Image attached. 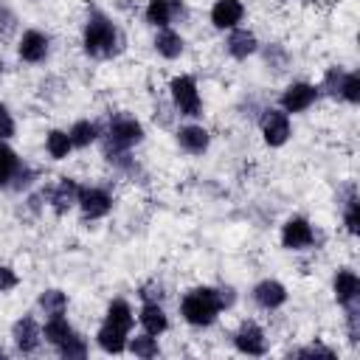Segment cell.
Instances as JSON below:
<instances>
[{
	"instance_id": "obj_31",
	"label": "cell",
	"mask_w": 360,
	"mask_h": 360,
	"mask_svg": "<svg viewBox=\"0 0 360 360\" xmlns=\"http://www.w3.org/2000/svg\"><path fill=\"white\" fill-rule=\"evenodd\" d=\"M14 287H17V273H14L11 267L0 264V292H6V290H14Z\"/></svg>"
},
{
	"instance_id": "obj_4",
	"label": "cell",
	"mask_w": 360,
	"mask_h": 360,
	"mask_svg": "<svg viewBox=\"0 0 360 360\" xmlns=\"http://www.w3.org/2000/svg\"><path fill=\"white\" fill-rule=\"evenodd\" d=\"M141 138H143V129L135 118H118V121H112V127L107 132V141L112 149H129Z\"/></svg>"
},
{
	"instance_id": "obj_21",
	"label": "cell",
	"mask_w": 360,
	"mask_h": 360,
	"mask_svg": "<svg viewBox=\"0 0 360 360\" xmlns=\"http://www.w3.org/2000/svg\"><path fill=\"white\" fill-rule=\"evenodd\" d=\"M42 335H45V340H48V343H53V346H62V343H65V340L73 335V329H70V323H68L62 315H53V318L45 323Z\"/></svg>"
},
{
	"instance_id": "obj_8",
	"label": "cell",
	"mask_w": 360,
	"mask_h": 360,
	"mask_svg": "<svg viewBox=\"0 0 360 360\" xmlns=\"http://www.w3.org/2000/svg\"><path fill=\"white\" fill-rule=\"evenodd\" d=\"M76 202L82 205V211H84L90 219L104 217V214L110 211V205H112L110 194L101 191V188H79V200H76Z\"/></svg>"
},
{
	"instance_id": "obj_9",
	"label": "cell",
	"mask_w": 360,
	"mask_h": 360,
	"mask_svg": "<svg viewBox=\"0 0 360 360\" xmlns=\"http://www.w3.org/2000/svg\"><path fill=\"white\" fill-rule=\"evenodd\" d=\"M242 14H245V8L239 0H217L211 8V22L217 28H233L242 20Z\"/></svg>"
},
{
	"instance_id": "obj_15",
	"label": "cell",
	"mask_w": 360,
	"mask_h": 360,
	"mask_svg": "<svg viewBox=\"0 0 360 360\" xmlns=\"http://www.w3.org/2000/svg\"><path fill=\"white\" fill-rule=\"evenodd\" d=\"M177 141H180V146H183L186 152H191V155H200V152L208 149V132H205L202 127H183V129L177 132Z\"/></svg>"
},
{
	"instance_id": "obj_3",
	"label": "cell",
	"mask_w": 360,
	"mask_h": 360,
	"mask_svg": "<svg viewBox=\"0 0 360 360\" xmlns=\"http://www.w3.org/2000/svg\"><path fill=\"white\" fill-rule=\"evenodd\" d=\"M172 98L177 104V110L183 115H200V93H197V84L191 76H177L172 79Z\"/></svg>"
},
{
	"instance_id": "obj_22",
	"label": "cell",
	"mask_w": 360,
	"mask_h": 360,
	"mask_svg": "<svg viewBox=\"0 0 360 360\" xmlns=\"http://www.w3.org/2000/svg\"><path fill=\"white\" fill-rule=\"evenodd\" d=\"M107 323L129 332V326H132V309H129V304L127 301H112L110 309H107Z\"/></svg>"
},
{
	"instance_id": "obj_30",
	"label": "cell",
	"mask_w": 360,
	"mask_h": 360,
	"mask_svg": "<svg viewBox=\"0 0 360 360\" xmlns=\"http://www.w3.org/2000/svg\"><path fill=\"white\" fill-rule=\"evenodd\" d=\"M59 354H62V357H84V354H87V343H84V338L70 335V338L59 346Z\"/></svg>"
},
{
	"instance_id": "obj_11",
	"label": "cell",
	"mask_w": 360,
	"mask_h": 360,
	"mask_svg": "<svg viewBox=\"0 0 360 360\" xmlns=\"http://www.w3.org/2000/svg\"><path fill=\"white\" fill-rule=\"evenodd\" d=\"M11 335H14V343H17L20 352H34V349L39 346V338H42L39 326L34 323V318H22V321H17Z\"/></svg>"
},
{
	"instance_id": "obj_25",
	"label": "cell",
	"mask_w": 360,
	"mask_h": 360,
	"mask_svg": "<svg viewBox=\"0 0 360 360\" xmlns=\"http://www.w3.org/2000/svg\"><path fill=\"white\" fill-rule=\"evenodd\" d=\"M45 146H48V155L51 158H68V152H70V135L68 132H62V129H53V132H48V141H45Z\"/></svg>"
},
{
	"instance_id": "obj_1",
	"label": "cell",
	"mask_w": 360,
	"mask_h": 360,
	"mask_svg": "<svg viewBox=\"0 0 360 360\" xmlns=\"http://www.w3.org/2000/svg\"><path fill=\"white\" fill-rule=\"evenodd\" d=\"M219 309H222L219 290H211V287H197L183 298V318L194 326H208Z\"/></svg>"
},
{
	"instance_id": "obj_17",
	"label": "cell",
	"mask_w": 360,
	"mask_h": 360,
	"mask_svg": "<svg viewBox=\"0 0 360 360\" xmlns=\"http://www.w3.org/2000/svg\"><path fill=\"white\" fill-rule=\"evenodd\" d=\"M98 346L104 352H110V354H118V352L127 349V332L118 329V326H112V323H104L98 329Z\"/></svg>"
},
{
	"instance_id": "obj_32",
	"label": "cell",
	"mask_w": 360,
	"mask_h": 360,
	"mask_svg": "<svg viewBox=\"0 0 360 360\" xmlns=\"http://www.w3.org/2000/svg\"><path fill=\"white\" fill-rule=\"evenodd\" d=\"M11 135H14V121H11L8 110L0 104V141L3 138H11Z\"/></svg>"
},
{
	"instance_id": "obj_24",
	"label": "cell",
	"mask_w": 360,
	"mask_h": 360,
	"mask_svg": "<svg viewBox=\"0 0 360 360\" xmlns=\"http://www.w3.org/2000/svg\"><path fill=\"white\" fill-rule=\"evenodd\" d=\"M65 307H68V298H65V292H59V290H45L42 295H39V309L45 312V315H62L65 312Z\"/></svg>"
},
{
	"instance_id": "obj_29",
	"label": "cell",
	"mask_w": 360,
	"mask_h": 360,
	"mask_svg": "<svg viewBox=\"0 0 360 360\" xmlns=\"http://www.w3.org/2000/svg\"><path fill=\"white\" fill-rule=\"evenodd\" d=\"M129 352H132V354H138V357H155V354H158V343H155V338H152V335L132 338Z\"/></svg>"
},
{
	"instance_id": "obj_5",
	"label": "cell",
	"mask_w": 360,
	"mask_h": 360,
	"mask_svg": "<svg viewBox=\"0 0 360 360\" xmlns=\"http://www.w3.org/2000/svg\"><path fill=\"white\" fill-rule=\"evenodd\" d=\"M262 132H264V141L270 146H281L290 135V121H287V112L281 110H267L262 115Z\"/></svg>"
},
{
	"instance_id": "obj_34",
	"label": "cell",
	"mask_w": 360,
	"mask_h": 360,
	"mask_svg": "<svg viewBox=\"0 0 360 360\" xmlns=\"http://www.w3.org/2000/svg\"><path fill=\"white\" fill-rule=\"evenodd\" d=\"M295 354H301V357H307V354H323V357H332V349H326V346H307V349H301V352H295Z\"/></svg>"
},
{
	"instance_id": "obj_23",
	"label": "cell",
	"mask_w": 360,
	"mask_h": 360,
	"mask_svg": "<svg viewBox=\"0 0 360 360\" xmlns=\"http://www.w3.org/2000/svg\"><path fill=\"white\" fill-rule=\"evenodd\" d=\"M172 14H174L172 0H149V6H146V20L152 25H166L172 20Z\"/></svg>"
},
{
	"instance_id": "obj_7",
	"label": "cell",
	"mask_w": 360,
	"mask_h": 360,
	"mask_svg": "<svg viewBox=\"0 0 360 360\" xmlns=\"http://www.w3.org/2000/svg\"><path fill=\"white\" fill-rule=\"evenodd\" d=\"M281 242H284V248H290V250H301V248L312 245V228H309V222H307L304 217L287 219V222H284V231H281Z\"/></svg>"
},
{
	"instance_id": "obj_2",
	"label": "cell",
	"mask_w": 360,
	"mask_h": 360,
	"mask_svg": "<svg viewBox=\"0 0 360 360\" xmlns=\"http://www.w3.org/2000/svg\"><path fill=\"white\" fill-rule=\"evenodd\" d=\"M115 42H118L115 25L107 17L93 14L84 25V51L90 56H110L115 51Z\"/></svg>"
},
{
	"instance_id": "obj_28",
	"label": "cell",
	"mask_w": 360,
	"mask_h": 360,
	"mask_svg": "<svg viewBox=\"0 0 360 360\" xmlns=\"http://www.w3.org/2000/svg\"><path fill=\"white\" fill-rule=\"evenodd\" d=\"M338 93L346 98V101H360V76L357 73H346L343 79H340V87H338Z\"/></svg>"
},
{
	"instance_id": "obj_33",
	"label": "cell",
	"mask_w": 360,
	"mask_h": 360,
	"mask_svg": "<svg viewBox=\"0 0 360 360\" xmlns=\"http://www.w3.org/2000/svg\"><path fill=\"white\" fill-rule=\"evenodd\" d=\"M346 225L352 233H357V200L354 197L349 200V208H346Z\"/></svg>"
},
{
	"instance_id": "obj_13",
	"label": "cell",
	"mask_w": 360,
	"mask_h": 360,
	"mask_svg": "<svg viewBox=\"0 0 360 360\" xmlns=\"http://www.w3.org/2000/svg\"><path fill=\"white\" fill-rule=\"evenodd\" d=\"M48 53V37L39 31H25L20 39V56L25 62H39Z\"/></svg>"
},
{
	"instance_id": "obj_14",
	"label": "cell",
	"mask_w": 360,
	"mask_h": 360,
	"mask_svg": "<svg viewBox=\"0 0 360 360\" xmlns=\"http://www.w3.org/2000/svg\"><path fill=\"white\" fill-rule=\"evenodd\" d=\"M357 295H360V278L352 270H340L335 276V298L340 304H352Z\"/></svg>"
},
{
	"instance_id": "obj_20",
	"label": "cell",
	"mask_w": 360,
	"mask_h": 360,
	"mask_svg": "<svg viewBox=\"0 0 360 360\" xmlns=\"http://www.w3.org/2000/svg\"><path fill=\"white\" fill-rule=\"evenodd\" d=\"M76 200H79V186H76L70 177H65V180L56 186V191L51 194V202H53V208H56V211L70 208Z\"/></svg>"
},
{
	"instance_id": "obj_18",
	"label": "cell",
	"mask_w": 360,
	"mask_h": 360,
	"mask_svg": "<svg viewBox=\"0 0 360 360\" xmlns=\"http://www.w3.org/2000/svg\"><path fill=\"white\" fill-rule=\"evenodd\" d=\"M253 51H256V37L250 31H231V37H228V53L231 56L245 59Z\"/></svg>"
},
{
	"instance_id": "obj_26",
	"label": "cell",
	"mask_w": 360,
	"mask_h": 360,
	"mask_svg": "<svg viewBox=\"0 0 360 360\" xmlns=\"http://www.w3.org/2000/svg\"><path fill=\"white\" fill-rule=\"evenodd\" d=\"M68 135H70V143H73V146H90V143L96 141L98 129H96V124H90V121H76Z\"/></svg>"
},
{
	"instance_id": "obj_27",
	"label": "cell",
	"mask_w": 360,
	"mask_h": 360,
	"mask_svg": "<svg viewBox=\"0 0 360 360\" xmlns=\"http://www.w3.org/2000/svg\"><path fill=\"white\" fill-rule=\"evenodd\" d=\"M14 172H17V155L6 143H0V186L8 183Z\"/></svg>"
},
{
	"instance_id": "obj_10",
	"label": "cell",
	"mask_w": 360,
	"mask_h": 360,
	"mask_svg": "<svg viewBox=\"0 0 360 360\" xmlns=\"http://www.w3.org/2000/svg\"><path fill=\"white\" fill-rule=\"evenodd\" d=\"M253 298H256L259 307H264V309H276V307H281V304L287 301V290H284L278 281H270V278H267V281L256 284Z\"/></svg>"
},
{
	"instance_id": "obj_16",
	"label": "cell",
	"mask_w": 360,
	"mask_h": 360,
	"mask_svg": "<svg viewBox=\"0 0 360 360\" xmlns=\"http://www.w3.org/2000/svg\"><path fill=\"white\" fill-rule=\"evenodd\" d=\"M141 323H143L146 335H160V332L169 326V321H166L163 309L158 307V301H146V304H143V309H141Z\"/></svg>"
},
{
	"instance_id": "obj_19",
	"label": "cell",
	"mask_w": 360,
	"mask_h": 360,
	"mask_svg": "<svg viewBox=\"0 0 360 360\" xmlns=\"http://www.w3.org/2000/svg\"><path fill=\"white\" fill-rule=\"evenodd\" d=\"M155 48H158V53H160V56L174 59V56H180V53H183V39H180V34H174V31L163 28V31L155 37Z\"/></svg>"
},
{
	"instance_id": "obj_6",
	"label": "cell",
	"mask_w": 360,
	"mask_h": 360,
	"mask_svg": "<svg viewBox=\"0 0 360 360\" xmlns=\"http://www.w3.org/2000/svg\"><path fill=\"white\" fill-rule=\"evenodd\" d=\"M315 96H318V90H315L312 84L295 82V84H290V87L284 90L281 107H284V112H301V110H307V107L315 101Z\"/></svg>"
},
{
	"instance_id": "obj_12",
	"label": "cell",
	"mask_w": 360,
	"mask_h": 360,
	"mask_svg": "<svg viewBox=\"0 0 360 360\" xmlns=\"http://www.w3.org/2000/svg\"><path fill=\"white\" fill-rule=\"evenodd\" d=\"M233 340H236V349L245 354H264V332L256 323H245Z\"/></svg>"
}]
</instances>
